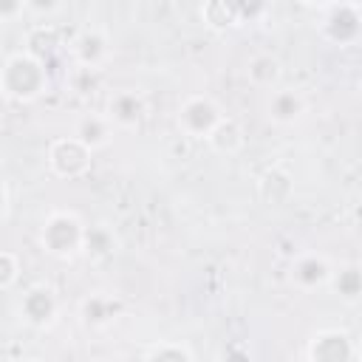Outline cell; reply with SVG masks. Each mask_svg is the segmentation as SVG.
<instances>
[{
  "instance_id": "10",
  "label": "cell",
  "mask_w": 362,
  "mask_h": 362,
  "mask_svg": "<svg viewBox=\"0 0 362 362\" xmlns=\"http://www.w3.org/2000/svg\"><path fill=\"white\" fill-rule=\"evenodd\" d=\"M269 119L274 124H294L303 113H305V96L297 88H274L269 90V102H266Z\"/></svg>"
},
{
  "instance_id": "20",
  "label": "cell",
  "mask_w": 362,
  "mask_h": 362,
  "mask_svg": "<svg viewBox=\"0 0 362 362\" xmlns=\"http://www.w3.org/2000/svg\"><path fill=\"white\" fill-rule=\"evenodd\" d=\"M141 359H158V362H192L195 359V351L181 345V342H173V339H161V342H153L147 345L141 354Z\"/></svg>"
},
{
  "instance_id": "4",
  "label": "cell",
  "mask_w": 362,
  "mask_h": 362,
  "mask_svg": "<svg viewBox=\"0 0 362 362\" xmlns=\"http://www.w3.org/2000/svg\"><path fill=\"white\" fill-rule=\"evenodd\" d=\"M48 170L57 175V178H68V181H76L82 175L90 173V164H93V150L76 139V136H62V139H54L48 144Z\"/></svg>"
},
{
  "instance_id": "13",
  "label": "cell",
  "mask_w": 362,
  "mask_h": 362,
  "mask_svg": "<svg viewBox=\"0 0 362 362\" xmlns=\"http://www.w3.org/2000/svg\"><path fill=\"white\" fill-rule=\"evenodd\" d=\"M119 311H122V303L116 297H110V294H102V291L88 294L82 300V305H79L82 322L88 328H107L119 317Z\"/></svg>"
},
{
  "instance_id": "25",
  "label": "cell",
  "mask_w": 362,
  "mask_h": 362,
  "mask_svg": "<svg viewBox=\"0 0 362 362\" xmlns=\"http://www.w3.org/2000/svg\"><path fill=\"white\" fill-rule=\"evenodd\" d=\"M11 218V181L3 178V223Z\"/></svg>"
},
{
  "instance_id": "26",
  "label": "cell",
  "mask_w": 362,
  "mask_h": 362,
  "mask_svg": "<svg viewBox=\"0 0 362 362\" xmlns=\"http://www.w3.org/2000/svg\"><path fill=\"white\" fill-rule=\"evenodd\" d=\"M297 3H303V6H308V8H328V6H334V3H339V0H297Z\"/></svg>"
},
{
  "instance_id": "15",
  "label": "cell",
  "mask_w": 362,
  "mask_h": 362,
  "mask_svg": "<svg viewBox=\"0 0 362 362\" xmlns=\"http://www.w3.org/2000/svg\"><path fill=\"white\" fill-rule=\"evenodd\" d=\"M246 76H249V82H252L255 88L274 90V88L280 85V79H283V65H280V59H277L274 54L260 51V54H252V57H249V62H246Z\"/></svg>"
},
{
  "instance_id": "1",
  "label": "cell",
  "mask_w": 362,
  "mask_h": 362,
  "mask_svg": "<svg viewBox=\"0 0 362 362\" xmlns=\"http://www.w3.org/2000/svg\"><path fill=\"white\" fill-rule=\"evenodd\" d=\"M0 90L8 102H20V105L40 99L48 90L45 59L28 48L8 54L3 62V74H0Z\"/></svg>"
},
{
  "instance_id": "2",
  "label": "cell",
  "mask_w": 362,
  "mask_h": 362,
  "mask_svg": "<svg viewBox=\"0 0 362 362\" xmlns=\"http://www.w3.org/2000/svg\"><path fill=\"white\" fill-rule=\"evenodd\" d=\"M85 223L76 212L71 209H51L40 226V246L45 255L57 257V260H74L76 255H82L85 246Z\"/></svg>"
},
{
  "instance_id": "8",
  "label": "cell",
  "mask_w": 362,
  "mask_h": 362,
  "mask_svg": "<svg viewBox=\"0 0 362 362\" xmlns=\"http://www.w3.org/2000/svg\"><path fill=\"white\" fill-rule=\"evenodd\" d=\"M356 356H359V348H356L354 337L339 328L317 331L305 348V359H311V362H348Z\"/></svg>"
},
{
  "instance_id": "23",
  "label": "cell",
  "mask_w": 362,
  "mask_h": 362,
  "mask_svg": "<svg viewBox=\"0 0 362 362\" xmlns=\"http://www.w3.org/2000/svg\"><path fill=\"white\" fill-rule=\"evenodd\" d=\"M62 8V0H25V11L34 17H51Z\"/></svg>"
},
{
  "instance_id": "22",
  "label": "cell",
  "mask_w": 362,
  "mask_h": 362,
  "mask_svg": "<svg viewBox=\"0 0 362 362\" xmlns=\"http://www.w3.org/2000/svg\"><path fill=\"white\" fill-rule=\"evenodd\" d=\"M235 11H238V20L246 23V20H260L269 8V0H232Z\"/></svg>"
},
{
  "instance_id": "17",
  "label": "cell",
  "mask_w": 362,
  "mask_h": 362,
  "mask_svg": "<svg viewBox=\"0 0 362 362\" xmlns=\"http://www.w3.org/2000/svg\"><path fill=\"white\" fill-rule=\"evenodd\" d=\"M116 249H119V238L113 235L110 226L96 223V226H88V229H85L82 255H88L90 260H105V257H110Z\"/></svg>"
},
{
  "instance_id": "9",
  "label": "cell",
  "mask_w": 362,
  "mask_h": 362,
  "mask_svg": "<svg viewBox=\"0 0 362 362\" xmlns=\"http://www.w3.org/2000/svg\"><path fill=\"white\" fill-rule=\"evenodd\" d=\"M71 59L76 62V68H88V71H99L110 62L113 57V45H110V37L102 31V28H85L79 31L71 45Z\"/></svg>"
},
{
  "instance_id": "14",
  "label": "cell",
  "mask_w": 362,
  "mask_h": 362,
  "mask_svg": "<svg viewBox=\"0 0 362 362\" xmlns=\"http://www.w3.org/2000/svg\"><path fill=\"white\" fill-rule=\"evenodd\" d=\"M206 144H209L212 153L235 156V153H240V150L246 147V130H243V124H240L235 116H223L221 124L209 133Z\"/></svg>"
},
{
  "instance_id": "16",
  "label": "cell",
  "mask_w": 362,
  "mask_h": 362,
  "mask_svg": "<svg viewBox=\"0 0 362 362\" xmlns=\"http://www.w3.org/2000/svg\"><path fill=\"white\" fill-rule=\"evenodd\" d=\"M328 288L342 303H362V263H342L334 266Z\"/></svg>"
},
{
  "instance_id": "21",
  "label": "cell",
  "mask_w": 362,
  "mask_h": 362,
  "mask_svg": "<svg viewBox=\"0 0 362 362\" xmlns=\"http://www.w3.org/2000/svg\"><path fill=\"white\" fill-rule=\"evenodd\" d=\"M20 272H23L20 257H17L11 249H6V252L0 255V288H3V291H11V288L17 286V280H20Z\"/></svg>"
},
{
  "instance_id": "5",
  "label": "cell",
  "mask_w": 362,
  "mask_h": 362,
  "mask_svg": "<svg viewBox=\"0 0 362 362\" xmlns=\"http://www.w3.org/2000/svg\"><path fill=\"white\" fill-rule=\"evenodd\" d=\"M320 34L339 48L356 45L362 40V14L354 6V0H339L325 8V17L320 23Z\"/></svg>"
},
{
  "instance_id": "11",
  "label": "cell",
  "mask_w": 362,
  "mask_h": 362,
  "mask_svg": "<svg viewBox=\"0 0 362 362\" xmlns=\"http://www.w3.org/2000/svg\"><path fill=\"white\" fill-rule=\"evenodd\" d=\"M116 127H139V122L144 119V99L136 90H119L110 96L107 110H105Z\"/></svg>"
},
{
  "instance_id": "12",
  "label": "cell",
  "mask_w": 362,
  "mask_h": 362,
  "mask_svg": "<svg viewBox=\"0 0 362 362\" xmlns=\"http://www.w3.org/2000/svg\"><path fill=\"white\" fill-rule=\"evenodd\" d=\"M113 130H116V124H113V119L107 113H85L76 122L74 136L82 139L96 153V150H102V147H107L113 141Z\"/></svg>"
},
{
  "instance_id": "27",
  "label": "cell",
  "mask_w": 362,
  "mask_h": 362,
  "mask_svg": "<svg viewBox=\"0 0 362 362\" xmlns=\"http://www.w3.org/2000/svg\"><path fill=\"white\" fill-rule=\"evenodd\" d=\"M354 6L359 8V14H362V0H354Z\"/></svg>"
},
{
  "instance_id": "24",
  "label": "cell",
  "mask_w": 362,
  "mask_h": 362,
  "mask_svg": "<svg viewBox=\"0 0 362 362\" xmlns=\"http://www.w3.org/2000/svg\"><path fill=\"white\" fill-rule=\"evenodd\" d=\"M25 11V0H0V20L8 25L14 20H20Z\"/></svg>"
},
{
  "instance_id": "6",
  "label": "cell",
  "mask_w": 362,
  "mask_h": 362,
  "mask_svg": "<svg viewBox=\"0 0 362 362\" xmlns=\"http://www.w3.org/2000/svg\"><path fill=\"white\" fill-rule=\"evenodd\" d=\"M59 317V297L51 286L45 283H34L23 291L20 297V320L28 325V328H37V331H45L57 322Z\"/></svg>"
},
{
  "instance_id": "3",
  "label": "cell",
  "mask_w": 362,
  "mask_h": 362,
  "mask_svg": "<svg viewBox=\"0 0 362 362\" xmlns=\"http://www.w3.org/2000/svg\"><path fill=\"white\" fill-rule=\"evenodd\" d=\"M226 113L221 110V105L206 96V93H192L187 96L181 105H178V113H175V124H178V133L189 141H206L209 133L221 124Z\"/></svg>"
},
{
  "instance_id": "28",
  "label": "cell",
  "mask_w": 362,
  "mask_h": 362,
  "mask_svg": "<svg viewBox=\"0 0 362 362\" xmlns=\"http://www.w3.org/2000/svg\"><path fill=\"white\" fill-rule=\"evenodd\" d=\"M359 93H362V76H359Z\"/></svg>"
},
{
  "instance_id": "7",
  "label": "cell",
  "mask_w": 362,
  "mask_h": 362,
  "mask_svg": "<svg viewBox=\"0 0 362 362\" xmlns=\"http://www.w3.org/2000/svg\"><path fill=\"white\" fill-rule=\"evenodd\" d=\"M331 274H334V266L320 252H300V255H294V260L288 266V283L305 294H311L317 288H328Z\"/></svg>"
},
{
  "instance_id": "18",
  "label": "cell",
  "mask_w": 362,
  "mask_h": 362,
  "mask_svg": "<svg viewBox=\"0 0 362 362\" xmlns=\"http://www.w3.org/2000/svg\"><path fill=\"white\" fill-rule=\"evenodd\" d=\"M201 20L212 31H226L232 25H240L232 0H204L201 3Z\"/></svg>"
},
{
  "instance_id": "19",
  "label": "cell",
  "mask_w": 362,
  "mask_h": 362,
  "mask_svg": "<svg viewBox=\"0 0 362 362\" xmlns=\"http://www.w3.org/2000/svg\"><path fill=\"white\" fill-rule=\"evenodd\" d=\"M257 192L266 204H283L291 195V181L283 170H266L257 181Z\"/></svg>"
}]
</instances>
